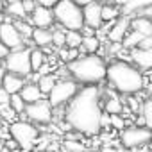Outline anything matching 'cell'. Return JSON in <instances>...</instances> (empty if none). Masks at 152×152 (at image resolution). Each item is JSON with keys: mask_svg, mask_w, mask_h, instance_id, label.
<instances>
[{"mask_svg": "<svg viewBox=\"0 0 152 152\" xmlns=\"http://www.w3.org/2000/svg\"><path fill=\"white\" fill-rule=\"evenodd\" d=\"M102 90L95 84H88L64 106V122L72 131L95 138L102 131Z\"/></svg>", "mask_w": 152, "mask_h": 152, "instance_id": "1", "label": "cell"}, {"mask_svg": "<svg viewBox=\"0 0 152 152\" xmlns=\"http://www.w3.org/2000/svg\"><path fill=\"white\" fill-rule=\"evenodd\" d=\"M106 81L111 90L120 95H138L145 88V75L143 72L127 61H115L107 64Z\"/></svg>", "mask_w": 152, "mask_h": 152, "instance_id": "2", "label": "cell"}, {"mask_svg": "<svg viewBox=\"0 0 152 152\" xmlns=\"http://www.w3.org/2000/svg\"><path fill=\"white\" fill-rule=\"evenodd\" d=\"M70 70V75L73 81H77L79 84H100L106 81L107 73V63L102 59L99 54H84L77 57L75 61L66 64Z\"/></svg>", "mask_w": 152, "mask_h": 152, "instance_id": "3", "label": "cell"}, {"mask_svg": "<svg viewBox=\"0 0 152 152\" xmlns=\"http://www.w3.org/2000/svg\"><path fill=\"white\" fill-rule=\"evenodd\" d=\"M52 11H54L56 23L66 31H81L84 27L83 6H79L73 0H59Z\"/></svg>", "mask_w": 152, "mask_h": 152, "instance_id": "4", "label": "cell"}, {"mask_svg": "<svg viewBox=\"0 0 152 152\" xmlns=\"http://www.w3.org/2000/svg\"><path fill=\"white\" fill-rule=\"evenodd\" d=\"M9 134L22 150H32L39 138V129L29 120H16L9 124Z\"/></svg>", "mask_w": 152, "mask_h": 152, "instance_id": "5", "label": "cell"}, {"mask_svg": "<svg viewBox=\"0 0 152 152\" xmlns=\"http://www.w3.org/2000/svg\"><path fill=\"white\" fill-rule=\"evenodd\" d=\"M118 141L124 148H129V150H134V148H140V147H145L152 141V131L145 125H136V124H131L127 125L125 129L118 131Z\"/></svg>", "mask_w": 152, "mask_h": 152, "instance_id": "6", "label": "cell"}, {"mask_svg": "<svg viewBox=\"0 0 152 152\" xmlns=\"http://www.w3.org/2000/svg\"><path fill=\"white\" fill-rule=\"evenodd\" d=\"M81 86L77 81L73 79H57L52 91L47 95V100L50 102V106L56 109V107H64L75 95L79 93Z\"/></svg>", "mask_w": 152, "mask_h": 152, "instance_id": "7", "label": "cell"}, {"mask_svg": "<svg viewBox=\"0 0 152 152\" xmlns=\"http://www.w3.org/2000/svg\"><path fill=\"white\" fill-rule=\"evenodd\" d=\"M2 66L6 68V72L16 73L20 77H29L32 73V66H31V48L23 47L18 50H11L4 59H2Z\"/></svg>", "mask_w": 152, "mask_h": 152, "instance_id": "8", "label": "cell"}, {"mask_svg": "<svg viewBox=\"0 0 152 152\" xmlns=\"http://www.w3.org/2000/svg\"><path fill=\"white\" fill-rule=\"evenodd\" d=\"M25 115H27V120L32 122V124L48 125L54 120V107L50 106V102L47 99H41L34 104H27Z\"/></svg>", "mask_w": 152, "mask_h": 152, "instance_id": "9", "label": "cell"}, {"mask_svg": "<svg viewBox=\"0 0 152 152\" xmlns=\"http://www.w3.org/2000/svg\"><path fill=\"white\" fill-rule=\"evenodd\" d=\"M0 41L9 48V52L25 47L23 45L25 39L22 38V34L18 32V29L15 27L13 22H0Z\"/></svg>", "mask_w": 152, "mask_h": 152, "instance_id": "10", "label": "cell"}, {"mask_svg": "<svg viewBox=\"0 0 152 152\" xmlns=\"http://www.w3.org/2000/svg\"><path fill=\"white\" fill-rule=\"evenodd\" d=\"M83 15H84V25L93 27V29H100L102 27V2L93 0V2L83 6Z\"/></svg>", "mask_w": 152, "mask_h": 152, "instance_id": "11", "label": "cell"}, {"mask_svg": "<svg viewBox=\"0 0 152 152\" xmlns=\"http://www.w3.org/2000/svg\"><path fill=\"white\" fill-rule=\"evenodd\" d=\"M29 22L32 23V27H39V29H48L56 23L54 18V11L50 7H43L38 6L31 15H29Z\"/></svg>", "mask_w": 152, "mask_h": 152, "instance_id": "12", "label": "cell"}, {"mask_svg": "<svg viewBox=\"0 0 152 152\" xmlns=\"http://www.w3.org/2000/svg\"><path fill=\"white\" fill-rule=\"evenodd\" d=\"M129 31H131V16L122 15V16L111 25V29H109V32H107V41H111V43H122L124 38H125V34H127Z\"/></svg>", "mask_w": 152, "mask_h": 152, "instance_id": "13", "label": "cell"}, {"mask_svg": "<svg viewBox=\"0 0 152 152\" xmlns=\"http://www.w3.org/2000/svg\"><path fill=\"white\" fill-rule=\"evenodd\" d=\"M131 61L141 72L152 70V47L150 48H132L131 50Z\"/></svg>", "mask_w": 152, "mask_h": 152, "instance_id": "14", "label": "cell"}, {"mask_svg": "<svg viewBox=\"0 0 152 152\" xmlns=\"http://www.w3.org/2000/svg\"><path fill=\"white\" fill-rule=\"evenodd\" d=\"M25 84H27V79H25V77H20V75L11 73V72H6L2 88H4L9 95H15V93H20Z\"/></svg>", "mask_w": 152, "mask_h": 152, "instance_id": "15", "label": "cell"}, {"mask_svg": "<svg viewBox=\"0 0 152 152\" xmlns=\"http://www.w3.org/2000/svg\"><path fill=\"white\" fill-rule=\"evenodd\" d=\"M120 11H122V15H125V16H136L140 11H143L145 7H148V6H152V0H122L120 2Z\"/></svg>", "mask_w": 152, "mask_h": 152, "instance_id": "16", "label": "cell"}, {"mask_svg": "<svg viewBox=\"0 0 152 152\" xmlns=\"http://www.w3.org/2000/svg\"><path fill=\"white\" fill-rule=\"evenodd\" d=\"M20 97L25 100V104H34V102H38V100H41V99H47V97L41 93L39 86H38L36 83H29V81H27V84L22 88Z\"/></svg>", "mask_w": 152, "mask_h": 152, "instance_id": "17", "label": "cell"}, {"mask_svg": "<svg viewBox=\"0 0 152 152\" xmlns=\"http://www.w3.org/2000/svg\"><path fill=\"white\" fill-rule=\"evenodd\" d=\"M31 41H32V45H36V47H39V48H47V47L52 45V31H50V29L34 27L32 36H31Z\"/></svg>", "mask_w": 152, "mask_h": 152, "instance_id": "18", "label": "cell"}, {"mask_svg": "<svg viewBox=\"0 0 152 152\" xmlns=\"http://www.w3.org/2000/svg\"><path fill=\"white\" fill-rule=\"evenodd\" d=\"M102 107L107 115H120L124 109V102L120 100V93H111L106 99L102 97Z\"/></svg>", "mask_w": 152, "mask_h": 152, "instance_id": "19", "label": "cell"}, {"mask_svg": "<svg viewBox=\"0 0 152 152\" xmlns=\"http://www.w3.org/2000/svg\"><path fill=\"white\" fill-rule=\"evenodd\" d=\"M131 29L140 32L141 36H152V18L147 16H132L131 18Z\"/></svg>", "mask_w": 152, "mask_h": 152, "instance_id": "20", "label": "cell"}, {"mask_svg": "<svg viewBox=\"0 0 152 152\" xmlns=\"http://www.w3.org/2000/svg\"><path fill=\"white\" fill-rule=\"evenodd\" d=\"M6 13H7L13 20H27V18H29V15H27V11H25V7H23V2H22V0H18V2H9V4L6 6Z\"/></svg>", "mask_w": 152, "mask_h": 152, "instance_id": "21", "label": "cell"}, {"mask_svg": "<svg viewBox=\"0 0 152 152\" xmlns=\"http://www.w3.org/2000/svg\"><path fill=\"white\" fill-rule=\"evenodd\" d=\"M100 45L102 41L97 38V36H88V38H83V45H81V56L84 54H97L100 50Z\"/></svg>", "mask_w": 152, "mask_h": 152, "instance_id": "22", "label": "cell"}, {"mask_svg": "<svg viewBox=\"0 0 152 152\" xmlns=\"http://www.w3.org/2000/svg\"><path fill=\"white\" fill-rule=\"evenodd\" d=\"M122 16V11L115 4H102V22H116Z\"/></svg>", "mask_w": 152, "mask_h": 152, "instance_id": "23", "label": "cell"}, {"mask_svg": "<svg viewBox=\"0 0 152 152\" xmlns=\"http://www.w3.org/2000/svg\"><path fill=\"white\" fill-rule=\"evenodd\" d=\"M47 57H45V50L39 48V47H34L31 48V66H32V72H38L43 64H45Z\"/></svg>", "mask_w": 152, "mask_h": 152, "instance_id": "24", "label": "cell"}, {"mask_svg": "<svg viewBox=\"0 0 152 152\" xmlns=\"http://www.w3.org/2000/svg\"><path fill=\"white\" fill-rule=\"evenodd\" d=\"M56 81H57V77H56L54 73H47V75H41V77H39L38 86H39V90H41V93H43L45 97L52 91V88H54Z\"/></svg>", "mask_w": 152, "mask_h": 152, "instance_id": "25", "label": "cell"}, {"mask_svg": "<svg viewBox=\"0 0 152 152\" xmlns=\"http://www.w3.org/2000/svg\"><path fill=\"white\" fill-rule=\"evenodd\" d=\"M13 23H15V27L18 29V32L22 34V38H23L25 41H27V39H31L34 27H32V23L29 22V18H27V20H15Z\"/></svg>", "mask_w": 152, "mask_h": 152, "instance_id": "26", "label": "cell"}, {"mask_svg": "<svg viewBox=\"0 0 152 152\" xmlns=\"http://www.w3.org/2000/svg\"><path fill=\"white\" fill-rule=\"evenodd\" d=\"M52 45L56 48L66 47V29H63L61 25H57V29L52 31Z\"/></svg>", "mask_w": 152, "mask_h": 152, "instance_id": "27", "label": "cell"}, {"mask_svg": "<svg viewBox=\"0 0 152 152\" xmlns=\"http://www.w3.org/2000/svg\"><path fill=\"white\" fill-rule=\"evenodd\" d=\"M145 120V127H148L152 131V97L145 99L143 100V106H141V113H140Z\"/></svg>", "mask_w": 152, "mask_h": 152, "instance_id": "28", "label": "cell"}, {"mask_svg": "<svg viewBox=\"0 0 152 152\" xmlns=\"http://www.w3.org/2000/svg\"><path fill=\"white\" fill-rule=\"evenodd\" d=\"M83 34L81 31H66V47L68 48H81Z\"/></svg>", "mask_w": 152, "mask_h": 152, "instance_id": "29", "label": "cell"}, {"mask_svg": "<svg viewBox=\"0 0 152 152\" xmlns=\"http://www.w3.org/2000/svg\"><path fill=\"white\" fill-rule=\"evenodd\" d=\"M61 147H63V150H66V152H86V150H88L86 145H84L81 140H64Z\"/></svg>", "mask_w": 152, "mask_h": 152, "instance_id": "30", "label": "cell"}, {"mask_svg": "<svg viewBox=\"0 0 152 152\" xmlns=\"http://www.w3.org/2000/svg\"><path fill=\"white\" fill-rule=\"evenodd\" d=\"M9 106L18 113V115H22V113H25V107H27V104H25V100L20 97V93H15V95H11V100H9Z\"/></svg>", "mask_w": 152, "mask_h": 152, "instance_id": "31", "label": "cell"}, {"mask_svg": "<svg viewBox=\"0 0 152 152\" xmlns=\"http://www.w3.org/2000/svg\"><path fill=\"white\" fill-rule=\"evenodd\" d=\"M129 99L125 100V106L136 115V113H141V106H143V100H138V97L136 95H127Z\"/></svg>", "mask_w": 152, "mask_h": 152, "instance_id": "32", "label": "cell"}, {"mask_svg": "<svg viewBox=\"0 0 152 152\" xmlns=\"http://www.w3.org/2000/svg\"><path fill=\"white\" fill-rule=\"evenodd\" d=\"M109 120H111V129H116V131H122L129 125L125 118H122V115H109Z\"/></svg>", "mask_w": 152, "mask_h": 152, "instance_id": "33", "label": "cell"}, {"mask_svg": "<svg viewBox=\"0 0 152 152\" xmlns=\"http://www.w3.org/2000/svg\"><path fill=\"white\" fill-rule=\"evenodd\" d=\"M77 57H81V50H79V48H68V50H66V61H64V63L68 64V63L75 61Z\"/></svg>", "mask_w": 152, "mask_h": 152, "instance_id": "34", "label": "cell"}, {"mask_svg": "<svg viewBox=\"0 0 152 152\" xmlns=\"http://www.w3.org/2000/svg\"><path fill=\"white\" fill-rule=\"evenodd\" d=\"M22 2H23V7H25L27 15H31V13L38 7V2H36V0H22Z\"/></svg>", "mask_w": 152, "mask_h": 152, "instance_id": "35", "label": "cell"}, {"mask_svg": "<svg viewBox=\"0 0 152 152\" xmlns=\"http://www.w3.org/2000/svg\"><path fill=\"white\" fill-rule=\"evenodd\" d=\"M11 100V95L4 90V88H0V106H4V104H9Z\"/></svg>", "mask_w": 152, "mask_h": 152, "instance_id": "36", "label": "cell"}, {"mask_svg": "<svg viewBox=\"0 0 152 152\" xmlns=\"http://www.w3.org/2000/svg\"><path fill=\"white\" fill-rule=\"evenodd\" d=\"M81 34H83V38H88V36H95V34H97V29L84 25V27L81 29Z\"/></svg>", "mask_w": 152, "mask_h": 152, "instance_id": "37", "label": "cell"}, {"mask_svg": "<svg viewBox=\"0 0 152 152\" xmlns=\"http://www.w3.org/2000/svg\"><path fill=\"white\" fill-rule=\"evenodd\" d=\"M38 2V6H43V7H50V9H54V6L59 2V0H36Z\"/></svg>", "mask_w": 152, "mask_h": 152, "instance_id": "38", "label": "cell"}, {"mask_svg": "<svg viewBox=\"0 0 152 152\" xmlns=\"http://www.w3.org/2000/svg\"><path fill=\"white\" fill-rule=\"evenodd\" d=\"M150 47H152V36H145L138 45V48H150Z\"/></svg>", "mask_w": 152, "mask_h": 152, "instance_id": "39", "label": "cell"}, {"mask_svg": "<svg viewBox=\"0 0 152 152\" xmlns=\"http://www.w3.org/2000/svg\"><path fill=\"white\" fill-rule=\"evenodd\" d=\"M6 148H7V150H15V148H20V147H18V143H16L13 138H7V140H6Z\"/></svg>", "mask_w": 152, "mask_h": 152, "instance_id": "40", "label": "cell"}, {"mask_svg": "<svg viewBox=\"0 0 152 152\" xmlns=\"http://www.w3.org/2000/svg\"><path fill=\"white\" fill-rule=\"evenodd\" d=\"M7 54H9V48H7V47L2 43V41H0V59H4Z\"/></svg>", "mask_w": 152, "mask_h": 152, "instance_id": "41", "label": "cell"}, {"mask_svg": "<svg viewBox=\"0 0 152 152\" xmlns=\"http://www.w3.org/2000/svg\"><path fill=\"white\" fill-rule=\"evenodd\" d=\"M4 11H6V2L0 0V22H4Z\"/></svg>", "mask_w": 152, "mask_h": 152, "instance_id": "42", "label": "cell"}, {"mask_svg": "<svg viewBox=\"0 0 152 152\" xmlns=\"http://www.w3.org/2000/svg\"><path fill=\"white\" fill-rule=\"evenodd\" d=\"M4 75H6V68L0 66V88H2V83H4Z\"/></svg>", "mask_w": 152, "mask_h": 152, "instance_id": "43", "label": "cell"}, {"mask_svg": "<svg viewBox=\"0 0 152 152\" xmlns=\"http://www.w3.org/2000/svg\"><path fill=\"white\" fill-rule=\"evenodd\" d=\"M73 2H77L79 6H86V4H90V2H93V0H73Z\"/></svg>", "mask_w": 152, "mask_h": 152, "instance_id": "44", "label": "cell"}, {"mask_svg": "<svg viewBox=\"0 0 152 152\" xmlns=\"http://www.w3.org/2000/svg\"><path fill=\"white\" fill-rule=\"evenodd\" d=\"M4 148H6V141H4V140H0V152H2Z\"/></svg>", "mask_w": 152, "mask_h": 152, "instance_id": "45", "label": "cell"}, {"mask_svg": "<svg viewBox=\"0 0 152 152\" xmlns=\"http://www.w3.org/2000/svg\"><path fill=\"white\" fill-rule=\"evenodd\" d=\"M2 152H9V150H7V148H4V150H2Z\"/></svg>", "mask_w": 152, "mask_h": 152, "instance_id": "46", "label": "cell"}, {"mask_svg": "<svg viewBox=\"0 0 152 152\" xmlns=\"http://www.w3.org/2000/svg\"><path fill=\"white\" fill-rule=\"evenodd\" d=\"M150 152H152V150H150Z\"/></svg>", "mask_w": 152, "mask_h": 152, "instance_id": "47", "label": "cell"}]
</instances>
